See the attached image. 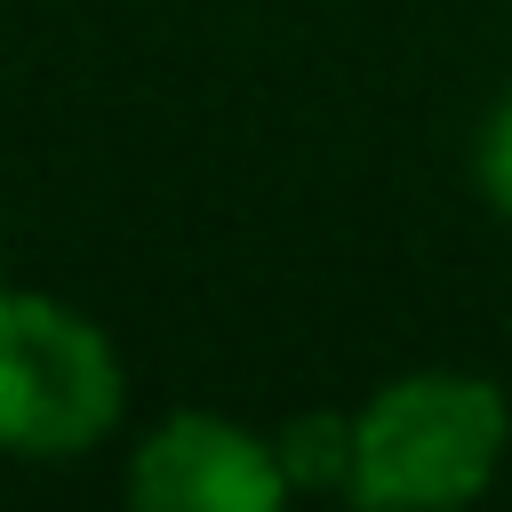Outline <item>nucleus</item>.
<instances>
[{
    "label": "nucleus",
    "instance_id": "1",
    "mask_svg": "<svg viewBox=\"0 0 512 512\" xmlns=\"http://www.w3.org/2000/svg\"><path fill=\"white\" fill-rule=\"evenodd\" d=\"M512 448V408L488 376L416 368L376 384L352 408V480L344 496L368 512H448L472 504Z\"/></svg>",
    "mask_w": 512,
    "mask_h": 512
},
{
    "label": "nucleus",
    "instance_id": "4",
    "mask_svg": "<svg viewBox=\"0 0 512 512\" xmlns=\"http://www.w3.org/2000/svg\"><path fill=\"white\" fill-rule=\"evenodd\" d=\"M272 448L288 464V488H344L352 480V416H336V408L296 416Z\"/></svg>",
    "mask_w": 512,
    "mask_h": 512
},
{
    "label": "nucleus",
    "instance_id": "5",
    "mask_svg": "<svg viewBox=\"0 0 512 512\" xmlns=\"http://www.w3.org/2000/svg\"><path fill=\"white\" fill-rule=\"evenodd\" d=\"M480 192H488V208L512 224V96L488 112V128H480Z\"/></svg>",
    "mask_w": 512,
    "mask_h": 512
},
{
    "label": "nucleus",
    "instance_id": "2",
    "mask_svg": "<svg viewBox=\"0 0 512 512\" xmlns=\"http://www.w3.org/2000/svg\"><path fill=\"white\" fill-rule=\"evenodd\" d=\"M128 408L112 336L40 288H0V456L72 464Z\"/></svg>",
    "mask_w": 512,
    "mask_h": 512
},
{
    "label": "nucleus",
    "instance_id": "3",
    "mask_svg": "<svg viewBox=\"0 0 512 512\" xmlns=\"http://www.w3.org/2000/svg\"><path fill=\"white\" fill-rule=\"evenodd\" d=\"M128 496L144 512H272L288 504V464L264 432L208 408H176L128 456Z\"/></svg>",
    "mask_w": 512,
    "mask_h": 512
}]
</instances>
